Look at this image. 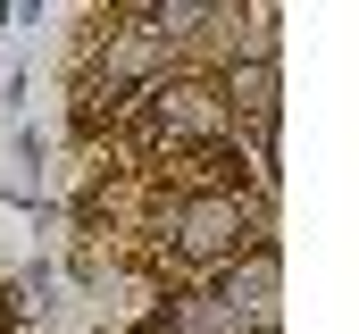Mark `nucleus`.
Masks as SVG:
<instances>
[{
  "label": "nucleus",
  "instance_id": "f257e3e1",
  "mask_svg": "<svg viewBox=\"0 0 359 334\" xmlns=\"http://www.w3.org/2000/svg\"><path fill=\"white\" fill-rule=\"evenodd\" d=\"M243 234H251V226H243V201H234V192H201V201L176 209V243H184V259H201V267L234 259Z\"/></svg>",
  "mask_w": 359,
  "mask_h": 334
},
{
  "label": "nucleus",
  "instance_id": "f03ea898",
  "mask_svg": "<svg viewBox=\"0 0 359 334\" xmlns=\"http://www.w3.org/2000/svg\"><path fill=\"white\" fill-rule=\"evenodd\" d=\"M159 126L201 142V134H217V126H226V100H217L209 84H168V92H159Z\"/></svg>",
  "mask_w": 359,
  "mask_h": 334
},
{
  "label": "nucleus",
  "instance_id": "7ed1b4c3",
  "mask_svg": "<svg viewBox=\"0 0 359 334\" xmlns=\"http://www.w3.org/2000/svg\"><path fill=\"white\" fill-rule=\"evenodd\" d=\"M234 318H276V250H251L234 267V293H226Z\"/></svg>",
  "mask_w": 359,
  "mask_h": 334
},
{
  "label": "nucleus",
  "instance_id": "20e7f679",
  "mask_svg": "<svg viewBox=\"0 0 359 334\" xmlns=\"http://www.w3.org/2000/svg\"><path fill=\"white\" fill-rule=\"evenodd\" d=\"M176 326H184V334H243V318H234L226 301L201 293V301H176Z\"/></svg>",
  "mask_w": 359,
  "mask_h": 334
},
{
  "label": "nucleus",
  "instance_id": "39448f33",
  "mask_svg": "<svg viewBox=\"0 0 359 334\" xmlns=\"http://www.w3.org/2000/svg\"><path fill=\"white\" fill-rule=\"evenodd\" d=\"M159 67V34H126L117 51H109V84H126V76H151Z\"/></svg>",
  "mask_w": 359,
  "mask_h": 334
},
{
  "label": "nucleus",
  "instance_id": "423d86ee",
  "mask_svg": "<svg viewBox=\"0 0 359 334\" xmlns=\"http://www.w3.org/2000/svg\"><path fill=\"white\" fill-rule=\"evenodd\" d=\"M234 100H251V109H276V59H251V67H234Z\"/></svg>",
  "mask_w": 359,
  "mask_h": 334
},
{
  "label": "nucleus",
  "instance_id": "0eeeda50",
  "mask_svg": "<svg viewBox=\"0 0 359 334\" xmlns=\"http://www.w3.org/2000/svg\"><path fill=\"white\" fill-rule=\"evenodd\" d=\"M0 334H8V318H0Z\"/></svg>",
  "mask_w": 359,
  "mask_h": 334
}]
</instances>
